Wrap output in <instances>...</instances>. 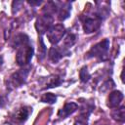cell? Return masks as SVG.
Listing matches in <instances>:
<instances>
[{"mask_svg":"<svg viewBox=\"0 0 125 125\" xmlns=\"http://www.w3.org/2000/svg\"><path fill=\"white\" fill-rule=\"evenodd\" d=\"M32 56H33V48L30 45L26 44L21 46L18 48V52L16 56L17 63L19 65H25L30 62Z\"/></svg>","mask_w":125,"mask_h":125,"instance_id":"6da1fadb","label":"cell"},{"mask_svg":"<svg viewBox=\"0 0 125 125\" xmlns=\"http://www.w3.org/2000/svg\"><path fill=\"white\" fill-rule=\"evenodd\" d=\"M65 34V28L62 24L61 23H58V24H55V25H52L48 31H47V38L48 40L52 43V44H57L59 43L63 35Z\"/></svg>","mask_w":125,"mask_h":125,"instance_id":"7a4b0ae2","label":"cell"},{"mask_svg":"<svg viewBox=\"0 0 125 125\" xmlns=\"http://www.w3.org/2000/svg\"><path fill=\"white\" fill-rule=\"evenodd\" d=\"M108 48H109V41H108V39H104L91 48V50L87 54V58L94 57V58L102 59L107 54Z\"/></svg>","mask_w":125,"mask_h":125,"instance_id":"3957f363","label":"cell"},{"mask_svg":"<svg viewBox=\"0 0 125 125\" xmlns=\"http://www.w3.org/2000/svg\"><path fill=\"white\" fill-rule=\"evenodd\" d=\"M27 75H28V68H22L18 70L17 72L13 73L10 76V79L8 81V86L10 88L21 87L25 82Z\"/></svg>","mask_w":125,"mask_h":125,"instance_id":"277c9868","label":"cell"},{"mask_svg":"<svg viewBox=\"0 0 125 125\" xmlns=\"http://www.w3.org/2000/svg\"><path fill=\"white\" fill-rule=\"evenodd\" d=\"M52 24H53V17L51 15L45 13L37 19L35 26H36L38 33L43 34L48 31V29L52 26Z\"/></svg>","mask_w":125,"mask_h":125,"instance_id":"5b68a950","label":"cell"},{"mask_svg":"<svg viewBox=\"0 0 125 125\" xmlns=\"http://www.w3.org/2000/svg\"><path fill=\"white\" fill-rule=\"evenodd\" d=\"M102 22V18L99 15H95L94 17H87L83 21V29L86 33H92L99 29Z\"/></svg>","mask_w":125,"mask_h":125,"instance_id":"8992f818","label":"cell"},{"mask_svg":"<svg viewBox=\"0 0 125 125\" xmlns=\"http://www.w3.org/2000/svg\"><path fill=\"white\" fill-rule=\"evenodd\" d=\"M29 113H30V108L27 106H22V107L19 108L12 115L13 124H19V125L22 124L28 118Z\"/></svg>","mask_w":125,"mask_h":125,"instance_id":"52a82bcc","label":"cell"},{"mask_svg":"<svg viewBox=\"0 0 125 125\" xmlns=\"http://www.w3.org/2000/svg\"><path fill=\"white\" fill-rule=\"evenodd\" d=\"M68 54V52H66L65 50H62V48H58V47H52L50 50H49V53H48V57H49V60L54 62V63H57L64 54Z\"/></svg>","mask_w":125,"mask_h":125,"instance_id":"ba28073f","label":"cell"},{"mask_svg":"<svg viewBox=\"0 0 125 125\" xmlns=\"http://www.w3.org/2000/svg\"><path fill=\"white\" fill-rule=\"evenodd\" d=\"M122 100H123V94L120 91H113L109 94L107 105L111 108H115L119 105Z\"/></svg>","mask_w":125,"mask_h":125,"instance_id":"9c48e42d","label":"cell"},{"mask_svg":"<svg viewBox=\"0 0 125 125\" xmlns=\"http://www.w3.org/2000/svg\"><path fill=\"white\" fill-rule=\"evenodd\" d=\"M78 108V105L75 104V103H67L63 105L62 108H61L58 112V115L59 117L61 118H65L67 117L68 115L72 114L74 111H76V109Z\"/></svg>","mask_w":125,"mask_h":125,"instance_id":"30bf717a","label":"cell"},{"mask_svg":"<svg viewBox=\"0 0 125 125\" xmlns=\"http://www.w3.org/2000/svg\"><path fill=\"white\" fill-rule=\"evenodd\" d=\"M57 14H58V18L61 20V21H63L65 19L68 18L69 16V12H70V8H69V5L67 3H63L61 7H57Z\"/></svg>","mask_w":125,"mask_h":125,"instance_id":"8fae6325","label":"cell"},{"mask_svg":"<svg viewBox=\"0 0 125 125\" xmlns=\"http://www.w3.org/2000/svg\"><path fill=\"white\" fill-rule=\"evenodd\" d=\"M111 116L113 117L114 120L118 122H124L125 120V107L122 105L120 107H116L112 110Z\"/></svg>","mask_w":125,"mask_h":125,"instance_id":"7c38bea8","label":"cell"},{"mask_svg":"<svg viewBox=\"0 0 125 125\" xmlns=\"http://www.w3.org/2000/svg\"><path fill=\"white\" fill-rule=\"evenodd\" d=\"M28 44V37L24 34H19L15 38V45L17 48Z\"/></svg>","mask_w":125,"mask_h":125,"instance_id":"4fadbf2b","label":"cell"},{"mask_svg":"<svg viewBox=\"0 0 125 125\" xmlns=\"http://www.w3.org/2000/svg\"><path fill=\"white\" fill-rule=\"evenodd\" d=\"M62 83V79L58 76V75H52L49 77L46 85L47 88H52V87H57Z\"/></svg>","mask_w":125,"mask_h":125,"instance_id":"5bb4252c","label":"cell"},{"mask_svg":"<svg viewBox=\"0 0 125 125\" xmlns=\"http://www.w3.org/2000/svg\"><path fill=\"white\" fill-rule=\"evenodd\" d=\"M75 41H76V36L73 33L70 32V33L66 34V36H65V38L63 40V44H64L65 48H69L75 43Z\"/></svg>","mask_w":125,"mask_h":125,"instance_id":"9a60e30c","label":"cell"},{"mask_svg":"<svg viewBox=\"0 0 125 125\" xmlns=\"http://www.w3.org/2000/svg\"><path fill=\"white\" fill-rule=\"evenodd\" d=\"M56 101H57V97L52 93H47L41 98V102L47 103V104H54L56 103Z\"/></svg>","mask_w":125,"mask_h":125,"instance_id":"2e32d148","label":"cell"},{"mask_svg":"<svg viewBox=\"0 0 125 125\" xmlns=\"http://www.w3.org/2000/svg\"><path fill=\"white\" fill-rule=\"evenodd\" d=\"M79 77H80V80L82 82H87L90 78V73L88 72L87 70V67L84 66L80 69V72H79Z\"/></svg>","mask_w":125,"mask_h":125,"instance_id":"e0dca14e","label":"cell"},{"mask_svg":"<svg viewBox=\"0 0 125 125\" xmlns=\"http://www.w3.org/2000/svg\"><path fill=\"white\" fill-rule=\"evenodd\" d=\"M28 3H29L30 5H40V4H41V1H39V2H32V1L30 2V1H29Z\"/></svg>","mask_w":125,"mask_h":125,"instance_id":"ac0fdd59","label":"cell"}]
</instances>
